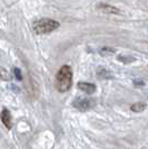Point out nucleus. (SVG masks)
I'll return each mask as SVG.
<instances>
[{"mask_svg":"<svg viewBox=\"0 0 148 149\" xmlns=\"http://www.w3.org/2000/svg\"><path fill=\"white\" fill-rule=\"evenodd\" d=\"M0 119L2 121L3 126L7 129H11L13 128V118H11V113H10V111L8 109H6V108L2 109V111L0 113Z\"/></svg>","mask_w":148,"mask_h":149,"instance_id":"20e7f679","label":"nucleus"},{"mask_svg":"<svg viewBox=\"0 0 148 149\" xmlns=\"http://www.w3.org/2000/svg\"><path fill=\"white\" fill-rule=\"evenodd\" d=\"M14 72H15L16 77H17V79L20 81V80L22 79V73H20V70H19V68H15V70H14Z\"/></svg>","mask_w":148,"mask_h":149,"instance_id":"6e6552de","label":"nucleus"},{"mask_svg":"<svg viewBox=\"0 0 148 149\" xmlns=\"http://www.w3.org/2000/svg\"><path fill=\"white\" fill-rule=\"evenodd\" d=\"M145 108H146V104L145 103H142V102H137V103H135V104L131 105V110L133 112H141L145 110Z\"/></svg>","mask_w":148,"mask_h":149,"instance_id":"423d86ee","label":"nucleus"},{"mask_svg":"<svg viewBox=\"0 0 148 149\" xmlns=\"http://www.w3.org/2000/svg\"><path fill=\"white\" fill-rule=\"evenodd\" d=\"M55 86L59 92H67L72 86V70L68 65H64L59 68L55 79Z\"/></svg>","mask_w":148,"mask_h":149,"instance_id":"f257e3e1","label":"nucleus"},{"mask_svg":"<svg viewBox=\"0 0 148 149\" xmlns=\"http://www.w3.org/2000/svg\"><path fill=\"white\" fill-rule=\"evenodd\" d=\"M10 79V75L7 71L3 68L2 66H0V80H3V81H8Z\"/></svg>","mask_w":148,"mask_h":149,"instance_id":"0eeeda50","label":"nucleus"},{"mask_svg":"<svg viewBox=\"0 0 148 149\" xmlns=\"http://www.w3.org/2000/svg\"><path fill=\"white\" fill-rule=\"evenodd\" d=\"M77 88L81 90L82 92L88 93V94L94 93L96 90V85H94L93 83H89V82H80L79 84H77Z\"/></svg>","mask_w":148,"mask_h":149,"instance_id":"39448f33","label":"nucleus"},{"mask_svg":"<svg viewBox=\"0 0 148 149\" xmlns=\"http://www.w3.org/2000/svg\"><path fill=\"white\" fill-rule=\"evenodd\" d=\"M96 105L94 100L89 97H77L73 101V107L80 111H89Z\"/></svg>","mask_w":148,"mask_h":149,"instance_id":"7ed1b4c3","label":"nucleus"},{"mask_svg":"<svg viewBox=\"0 0 148 149\" xmlns=\"http://www.w3.org/2000/svg\"><path fill=\"white\" fill-rule=\"evenodd\" d=\"M59 27V24L56 20L53 19H47V18H43V19H38L33 22V30L38 34H47L51 33L53 30L57 29Z\"/></svg>","mask_w":148,"mask_h":149,"instance_id":"f03ea898","label":"nucleus"}]
</instances>
